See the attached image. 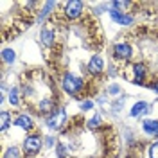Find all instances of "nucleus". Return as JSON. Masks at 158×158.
<instances>
[{"instance_id":"1","label":"nucleus","mask_w":158,"mask_h":158,"mask_svg":"<svg viewBox=\"0 0 158 158\" xmlns=\"http://www.w3.org/2000/svg\"><path fill=\"white\" fill-rule=\"evenodd\" d=\"M63 90L69 92L70 95H74V94H77L79 90H83V81L77 76H74V74H67L63 77Z\"/></svg>"},{"instance_id":"2","label":"nucleus","mask_w":158,"mask_h":158,"mask_svg":"<svg viewBox=\"0 0 158 158\" xmlns=\"http://www.w3.org/2000/svg\"><path fill=\"white\" fill-rule=\"evenodd\" d=\"M65 120H67L65 110H58V111H54V113L47 118V124H49L50 129H61L63 124H65Z\"/></svg>"},{"instance_id":"3","label":"nucleus","mask_w":158,"mask_h":158,"mask_svg":"<svg viewBox=\"0 0 158 158\" xmlns=\"http://www.w3.org/2000/svg\"><path fill=\"white\" fill-rule=\"evenodd\" d=\"M40 149H41V138L38 135H31V137L25 138L23 142V151L27 155H36Z\"/></svg>"},{"instance_id":"4","label":"nucleus","mask_w":158,"mask_h":158,"mask_svg":"<svg viewBox=\"0 0 158 158\" xmlns=\"http://www.w3.org/2000/svg\"><path fill=\"white\" fill-rule=\"evenodd\" d=\"M65 13H67L69 18H77L79 15L83 13V2H79V0L69 2V4L65 6Z\"/></svg>"},{"instance_id":"5","label":"nucleus","mask_w":158,"mask_h":158,"mask_svg":"<svg viewBox=\"0 0 158 158\" xmlns=\"http://www.w3.org/2000/svg\"><path fill=\"white\" fill-rule=\"evenodd\" d=\"M110 16H111L113 22H117V23H120V25H131V23H133V18L129 16L128 13H122V11L113 9L111 13H110Z\"/></svg>"},{"instance_id":"6","label":"nucleus","mask_w":158,"mask_h":158,"mask_svg":"<svg viewBox=\"0 0 158 158\" xmlns=\"http://www.w3.org/2000/svg\"><path fill=\"white\" fill-rule=\"evenodd\" d=\"M113 54L117 59H129L131 58V47L128 43H117L113 47Z\"/></svg>"},{"instance_id":"7","label":"nucleus","mask_w":158,"mask_h":158,"mask_svg":"<svg viewBox=\"0 0 158 158\" xmlns=\"http://www.w3.org/2000/svg\"><path fill=\"white\" fill-rule=\"evenodd\" d=\"M102 67H104L102 58H101V56H92V59H90V63H88L90 72H92V74H101V72H102Z\"/></svg>"},{"instance_id":"8","label":"nucleus","mask_w":158,"mask_h":158,"mask_svg":"<svg viewBox=\"0 0 158 158\" xmlns=\"http://www.w3.org/2000/svg\"><path fill=\"white\" fill-rule=\"evenodd\" d=\"M148 110H149V104H148V102H144V101H138V102H135V106L131 108L129 115H131V117H138V115H144V113H148Z\"/></svg>"},{"instance_id":"9","label":"nucleus","mask_w":158,"mask_h":158,"mask_svg":"<svg viewBox=\"0 0 158 158\" xmlns=\"http://www.w3.org/2000/svg\"><path fill=\"white\" fill-rule=\"evenodd\" d=\"M15 126L22 129H31L32 128V118L27 117V115H18L16 120H15Z\"/></svg>"},{"instance_id":"10","label":"nucleus","mask_w":158,"mask_h":158,"mask_svg":"<svg viewBox=\"0 0 158 158\" xmlns=\"http://www.w3.org/2000/svg\"><path fill=\"white\" fill-rule=\"evenodd\" d=\"M142 128H144L146 133L155 135V133H158V120H144L142 122Z\"/></svg>"},{"instance_id":"11","label":"nucleus","mask_w":158,"mask_h":158,"mask_svg":"<svg viewBox=\"0 0 158 158\" xmlns=\"http://www.w3.org/2000/svg\"><path fill=\"white\" fill-rule=\"evenodd\" d=\"M133 70H135V85H140L142 79H144V76H146V67H144L142 63H137V65L133 67Z\"/></svg>"},{"instance_id":"12","label":"nucleus","mask_w":158,"mask_h":158,"mask_svg":"<svg viewBox=\"0 0 158 158\" xmlns=\"http://www.w3.org/2000/svg\"><path fill=\"white\" fill-rule=\"evenodd\" d=\"M40 38L43 41V45H50V43L54 41V32H52V29H41Z\"/></svg>"},{"instance_id":"13","label":"nucleus","mask_w":158,"mask_h":158,"mask_svg":"<svg viewBox=\"0 0 158 158\" xmlns=\"http://www.w3.org/2000/svg\"><path fill=\"white\" fill-rule=\"evenodd\" d=\"M15 58H16L15 50H11V49H4V50H2V59H4L6 63H13Z\"/></svg>"},{"instance_id":"14","label":"nucleus","mask_w":158,"mask_h":158,"mask_svg":"<svg viewBox=\"0 0 158 158\" xmlns=\"http://www.w3.org/2000/svg\"><path fill=\"white\" fill-rule=\"evenodd\" d=\"M4 158H20V149L18 148H9L4 153Z\"/></svg>"},{"instance_id":"15","label":"nucleus","mask_w":158,"mask_h":158,"mask_svg":"<svg viewBox=\"0 0 158 158\" xmlns=\"http://www.w3.org/2000/svg\"><path fill=\"white\" fill-rule=\"evenodd\" d=\"M40 110H41L43 113H49L50 110H52V101H49V99H43V101L40 102Z\"/></svg>"},{"instance_id":"16","label":"nucleus","mask_w":158,"mask_h":158,"mask_svg":"<svg viewBox=\"0 0 158 158\" xmlns=\"http://www.w3.org/2000/svg\"><path fill=\"white\" fill-rule=\"evenodd\" d=\"M54 6H56V4H54V2H47V4H45V9H43V13H41V15H40V22H41V20H45V16H47V15H49L50 11L54 9Z\"/></svg>"},{"instance_id":"17","label":"nucleus","mask_w":158,"mask_h":158,"mask_svg":"<svg viewBox=\"0 0 158 158\" xmlns=\"http://www.w3.org/2000/svg\"><path fill=\"white\" fill-rule=\"evenodd\" d=\"M0 120H2V131H6V129L9 128V113L7 111H2Z\"/></svg>"},{"instance_id":"18","label":"nucleus","mask_w":158,"mask_h":158,"mask_svg":"<svg viewBox=\"0 0 158 158\" xmlns=\"http://www.w3.org/2000/svg\"><path fill=\"white\" fill-rule=\"evenodd\" d=\"M149 156L151 158H158V140L151 144V148H149Z\"/></svg>"},{"instance_id":"19","label":"nucleus","mask_w":158,"mask_h":158,"mask_svg":"<svg viewBox=\"0 0 158 158\" xmlns=\"http://www.w3.org/2000/svg\"><path fill=\"white\" fill-rule=\"evenodd\" d=\"M9 102L11 104H18V90L13 88L9 92Z\"/></svg>"},{"instance_id":"20","label":"nucleus","mask_w":158,"mask_h":158,"mask_svg":"<svg viewBox=\"0 0 158 158\" xmlns=\"http://www.w3.org/2000/svg\"><path fill=\"white\" fill-rule=\"evenodd\" d=\"M97 124H101V117H99V115H95V117H94V118L88 122V126H90V128H95Z\"/></svg>"},{"instance_id":"21","label":"nucleus","mask_w":158,"mask_h":158,"mask_svg":"<svg viewBox=\"0 0 158 158\" xmlns=\"http://www.w3.org/2000/svg\"><path fill=\"white\" fill-rule=\"evenodd\" d=\"M92 106H94V104H92L90 101H85V102L81 104V108H83V110H90V108H92Z\"/></svg>"},{"instance_id":"22","label":"nucleus","mask_w":158,"mask_h":158,"mask_svg":"<svg viewBox=\"0 0 158 158\" xmlns=\"http://www.w3.org/2000/svg\"><path fill=\"white\" fill-rule=\"evenodd\" d=\"M58 153H59V158H65V148H63L61 144L58 146Z\"/></svg>"},{"instance_id":"23","label":"nucleus","mask_w":158,"mask_h":158,"mask_svg":"<svg viewBox=\"0 0 158 158\" xmlns=\"http://www.w3.org/2000/svg\"><path fill=\"white\" fill-rule=\"evenodd\" d=\"M151 88H153V90H156V92H158V83H153V85H151Z\"/></svg>"}]
</instances>
